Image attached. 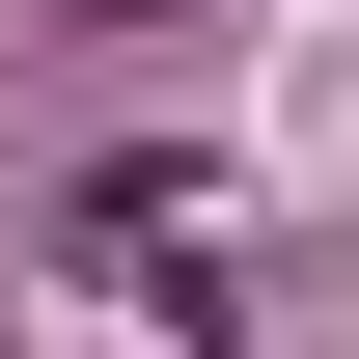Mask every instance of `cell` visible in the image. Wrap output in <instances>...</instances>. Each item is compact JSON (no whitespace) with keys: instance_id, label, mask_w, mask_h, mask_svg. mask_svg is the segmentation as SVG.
I'll return each instance as SVG.
<instances>
[{"instance_id":"cell-1","label":"cell","mask_w":359,"mask_h":359,"mask_svg":"<svg viewBox=\"0 0 359 359\" xmlns=\"http://www.w3.org/2000/svg\"><path fill=\"white\" fill-rule=\"evenodd\" d=\"M83 249H111V276H194V249H222V166H111Z\"/></svg>"},{"instance_id":"cell-2","label":"cell","mask_w":359,"mask_h":359,"mask_svg":"<svg viewBox=\"0 0 359 359\" xmlns=\"http://www.w3.org/2000/svg\"><path fill=\"white\" fill-rule=\"evenodd\" d=\"M55 28H166V0H55Z\"/></svg>"}]
</instances>
